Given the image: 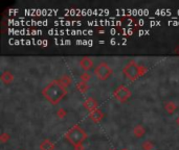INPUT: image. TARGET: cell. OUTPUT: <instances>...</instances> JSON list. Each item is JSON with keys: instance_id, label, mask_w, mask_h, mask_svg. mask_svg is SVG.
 <instances>
[{"instance_id": "17", "label": "cell", "mask_w": 179, "mask_h": 150, "mask_svg": "<svg viewBox=\"0 0 179 150\" xmlns=\"http://www.w3.org/2000/svg\"><path fill=\"white\" fill-rule=\"evenodd\" d=\"M150 25H152V26H155V25H160V21H151Z\"/></svg>"}, {"instance_id": "18", "label": "cell", "mask_w": 179, "mask_h": 150, "mask_svg": "<svg viewBox=\"0 0 179 150\" xmlns=\"http://www.w3.org/2000/svg\"><path fill=\"white\" fill-rule=\"evenodd\" d=\"M170 25H179V21H169Z\"/></svg>"}, {"instance_id": "16", "label": "cell", "mask_w": 179, "mask_h": 150, "mask_svg": "<svg viewBox=\"0 0 179 150\" xmlns=\"http://www.w3.org/2000/svg\"><path fill=\"white\" fill-rule=\"evenodd\" d=\"M55 42H56L57 45H58V44H60V45H70L71 44L70 40H61V41L55 40Z\"/></svg>"}, {"instance_id": "1", "label": "cell", "mask_w": 179, "mask_h": 150, "mask_svg": "<svg viewBox=\"0 0 179 150\" xmlns=\"http://www.w3.org/2000/svg\"><path fill=\"white\" fill-rule=\"evenodd\" d=\"M42 94L49 102L53 103V104H57V103H59L62 100L63 97L65 96L66 89L62 86L61 82H59V81L57 80H53L44 88L42 91Z\"/></svg>"}, {"instance_id": "12", "label": "cell", "mask_w": 179, "mask_h": 150, "mask_svg": "<svg viewBox=\"0 0 179 150\" xmlns=\"http://www.w3.org/2000/svg\"><path fill=\"white\" fill-rule=\"evenodd\" d=\"M55 24L56 25H62V26H72V25H81L82 22L81 21H55Z\"/></svg>"}, {"instance_id": "15", "label": "cell", "mask_w": 179, "mask_h": 150, "mask_svg": "<svg viewBox=\"0 0 179 150\" xmlns=\"http://www.w3.org/2000/svg\"><path fill=\"white\" fill-rule=\"evenodd\" d=\"M155 14L156 15H162V16H171V9H156L155 11Z\"/></svg>"}, {"instance_id": "3", "label": "cell", "mask_w": 179, "mask_h": 150, "mask_svg": "<svg viewBox=\"0 0 179 150\" xmlns=\"http://www.w3.org/2000/svg\"><path fill=\"white\" fill-rule=\"evenodd\" d=\"M65 12L69 15H75V16H90V15H104L109 14V9H82V8H71V9H65Z\"/></svg>"}, {"instance_id": "8", "label": "cell", "mask_w": 179, "mask_h": 150, "mask_svg": "<svg viewBox=\"0 0 179 150\" xmlns=\"http://www.w3.org/2000/svg\"><path fill=\"white\" fill-rule=\"evenodd\" d=\"M130 94L131 93H130V91H129L128 88H126L124 86H121L115 90L114 96L118 101H125V100H127L129 97H130Z\"/></svg>"}, {"instance_id": "20", "label": "cell", "mask_w": 179, "mask_h": 150, "mask_svg": "<svg viewBox=\"0 0 179 150\" xmlns=\"http://www.w3.org/2000/svg\"><path fill=\"white\" fill-rule=\"evenodd\" d=\"M122 150H125V149H122Z\"/></svg>"}, {"instance_id": "19", "label": "cell", "mask_w": 179, "mask_h": 150, "mask_svg": "<svg viewBox=\"0 0 179 150\" xmlns=\"http://www.w3.org/2000/svg\"><path fill=\"white\" fill-rule=\"evenodd\" d=\"M42 45L43 46H47V41L46 40H43L42 41Z\"/></svg>"}, {"instance_id": "9", "label": "cell", "mask_w": 179, "mask_h": 150, "mask_svg": "<svg viewBox=\"0 0 179 150\" xmlns=\"http://www.w3.org/2000/svg\"><path fill=\"white\" fill-rule=\"evenodd\" d=\"M116 12H117V15H125V14L134 15V16L149 15V11H148V9H135V8L134 9H116Z\"/></svg>"}, {"instance_id": "7", "label": "cell", "mask_w": 179, "mask_h": 150, "mask_svg": "<svg viewBox=\"0 0 179 150\" xmlns=\"http://www.w3.org/2000/svg\"><path fill=\"white\" fill-rule=\"evenodd\" d=\"M25 15L27 16H48L52 14H57L59 12L58 9H37V8H30V9H25L24 11Z\"/></svg>"}, {"instance_id": "13", "label": "cell", "mask_w": 179, "mask_h": 150, "mask_svg": "<svg viewBox=\"0 0 179 150\" xmlns=\"http://www.w3.org/2000/svg\"><path fill=\"white\" fill-rule=\"evenodd\" d=\"M52 148L53 146L49 141H44V142L41 144V149L42 150H52Z\"/></svg>"}, {"instance_id": "2", "label": "cell", "mask_w": 179, "mask_h": 150, "mask_svg": "<svg viewBox=\"0 0 179 150\" xmlns=\"http://www.w3.org/2000/svg\"><path fill=\"white\" fill-rule=\"evenodd\" d=\"M65 137L71 144L78 146L80 145L84 141L85 138H86V133H85V131L82 129V128H80L79 126H74L72 127L70 130L67 131Z\"/></svg>"}, {"instance_id": "11", "label": "cell", "mask_w": 179, "mask_h": 150, "mask_svg": "<svg viewBox=\"0 0 179 150\" xmlns=\"http://www.w3.org/2000/svg\"><path fill=\"white\" fill-rule=\"evenodd\" d=\"M80 66H81V68L83 69L84 71H88V70H90V69L92 68L93 62L91 61L89 58H82L80 61Z\"/></svg>"}, {"instance_id": "4", "label": "cell", "mask_w": 179, "mask_h": 150, "mask_svg": "<svg viewBox=\"0 0 179 150\" xmlns=\"http://www.w3.org/2000/svg\"><path fill=\"white\" fill-rule=\"evenodd\" d=\"M124 74L130 80H135L140 75L139 67H138L137 64L135 62H130L124 68Z\"/></svg>"}, {"instance_id": "5", "label": "cell", "mask_w": 179, "mask_h": 150, "mask_svg": "<svg viewBox=\"0 0 179 150\" xmlns=\"http://www.w3.org/2000/svg\"><path fill=\"white\" fill-rule=\"evenodd\" d=\"M91 30H71V29H49L48 34L50 36H63V34H70V36H79V34H92Z\"/></svg>"}, {"instance_id": "6", "label": "cell", "mask_w": 179, "mask_h": 150, "mask_svg": "<svg viewBox=\"0 0 179 150\" xmlns=\"http://www.w3.org/2000/svg\"><path fill=\"white\" fill-rule=\"evenodd\" d=\"M110 74H111V69L109 68V66L107 65L106 62L100 64L95 68V70H94V75H95L99 79H102V80L108 78L110 76Z\"/></svg>"}, {"instance_id": "14", "label": "cell", "mask_w": 179, "mask_h": 150, "mask_svg": "<svg viewBox=\"0 0 179 150\" xmlns=\"http://www.w3.org/2000/svg\"><path fill=\"white\" fill-rule=\"evenodd\" d=\"M75 44L78 45H87V46H92L93 45V42L92 41H87V40H78L75 41Z\"/></svg>"}, {"instance_id": "10", "label": "cell", "mask_w": 179, "mask_h": 150, "mask_svg": "<svg viewBox=\"0 0 179 150\" xmlns=\"http://www.w3.org/2000/svg\"><path fill=\"white\" fill-rule=\"evenodd\" d=\"M88 25H94V26H97V25H108V26H119L122 25L121 21H109V20H100V21H88L87 22Z\"/></svg>"}]
</instances>
